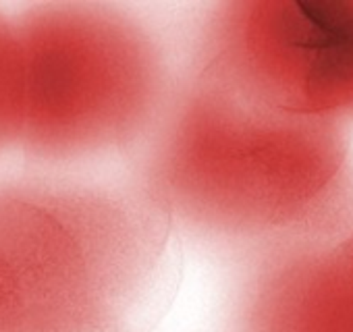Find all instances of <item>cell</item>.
I'll return each mask as SVG.
<instances>
[{"label":"cell","mask_w":353,"mask_h":332,"mask_svg":"<svg viewBox=\"0 0 353 332\" xmlns=\"http://www.w3.org/2000/svg\"><path fill=\"white\" fill-rule=\"evenodd\" d=\"M139 187L172 229L256 260L353 229V141L194 67L148 137Z\"/></svg>","instance_id":"6da1fadb"},{"label":"cell","mask_w":353,"mask_h":332,"mask_svg":"<svg viewBox=\"0 0 353 332\" xmlns=\"http://www.w3.org/2000/svg\"><path fill=\"white\" fill-rule=\"evenodd\" d=\"M172 227L137 187L0 181V332H108L164 274Z\"/></svg>","instance_id":"7a4b0ae2"},{"label":"cell","mask_w":353,"mask_h":332,"mask_svg":"<svg viewBox=\"0 0 353 332\" xmlns=\"http://www.w3.org/2000/svg\"><path fill=\"white\" fill-rule=\"evenodd\" d=\"M15 147L79 164L148 139L174 92L168 54L141 19L112 5L44 3L15 17Z\"/></svg>","instance_id":"3957f363"},{"label":"cell","mask_w":353,"mask_h":332,"mask_svg":"<svg viewBox=\"0 0 353 332\" xmlns=\"http://www.w3.org/2000/svg\"><path fill=\"white\" fill-rule=\"evenodd\" d=\"M196 69L272 110L353 123V0H235L206 19Z\"/></svg>","instance_id":"277c9868"},{"label":"cell","mask_w":353,"mask_h":332,"mask_svg":"<svg viewBox=\"0 0 353 332\" xmlns=\"http://www.w3.org/2000/svg\"><path fill=\"white\" fill-rule=\"evenodd\" d=\"M235 332H353V229L256 258Z\"/></svg>","instance_id":"5b68a950"},{"label":"cell","mask_w":353,"mask_h":332,"mask_svg":"<svg viewBox=\"0 0 353 332\" xmlns=\"http://www.w3.org/2000/svg\"><path fill=\"white\" fill-rule=\"evenodd\" d=\"M19 131V48L15 19L0 13V154L15 147Z\"/></svg>","instance_id":"8992f818"}]
</instances>
